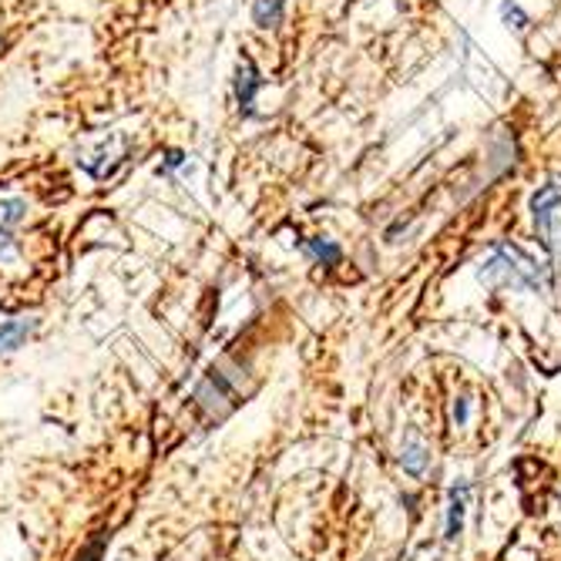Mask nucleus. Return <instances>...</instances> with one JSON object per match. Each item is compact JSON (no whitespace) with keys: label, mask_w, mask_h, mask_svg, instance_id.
<instances>
[{"label":"nucleus","mask_w":561,"mask_h":561,"mask_svg":"<svg viewBox=\"0 0 561 561\" xmlns=\"http://www.w3.org/2000/svg\"><path fill=\"white\" fill-rule=\"evenodd\" d=\"M0 47H4V41H0Z\"/></svg>","instance_id":"4468645a"},{"label":"nucleus","mask_w":561,"mask_h":561,"mask_svg":"<svg viewBox=\"0 0 561 561\" xmlns=\"http://www.w3.org/2000/svg\"><path fill=\"white\" fill-rule=\"evenodd\" d=\"M34 327H37V320H31V317L8 320L4 327H0V353H8V350L21 346V343L34 333Z\"/></svg>","instance_id":"6e6552de"},{"label":"nucleus","mask_w":561,"mask_h":561,"mask_svg":"<svg viewBox=\"0 0 561 561\" xmlns=\"http://www.w3.org/2000/svg\"><path fill=\"white\" fill-rule=\"evenodd\" d=\"M188 162V156H185V151L182 148H169L165 151V156H162V165H159V175H172L175 169H182Z\"/></svg>","instance_id":"f8f14e48"},{"label":"nucleus","mask_w":561,"mask_h":561,"mask_svg":"<svg viewBox=\"0 0 561 561\" xmlns=\"http://www.w3.org/2000/svg\"><path fill=\"white\" fill-rule=\"evenodd\" d=\"M465 504H468V484L454 488L450 491V504H447V528H444V538L454 541L461 535V525H465Z\"/></svg>","instance_id":"0eeeda50"},{"label":"nucleus","mask_w":561,"mask_h":561,"mask_svg":"<svg viewBox=\"0 0 561 561\" xmlns=\"http://www.w3.org/2000/svg\"><path fill=\"white\" fill-rule=\"evenodd\" d=\"M128 151H131V138L128 135H112L108 141H101L91 156H81L78 165L91 175V179H108L118 172V165L128 159Z\"/></svg>","instance_id":"f03ea898"},{"label":"nucleus","mask_w":561,"mask_h":561,"mask_svg":"<svg viewBox=\"0 0 561 561\" xmlns=\"http://www.w3.org/2000/svg\"><path fill=\"white\" fill-rule=\"evenodd\" d=\"M478 276H481V283L497 286V289H541L545 286L541 266L528 256V252H522L518 245H507V242H497L491 249V256L481 263Z\"/></svg>","instance_id":"f257e3e1"},{"label":"nucleus","mask_w":561,"mask_h":561,"mask_svg":"<svg viewBox=\"0 0 561 561\" xmlns=\"http://www.w3.org/2000/svg\"><path fill=\"white\" fill-rule=\"evenodd\" d=\"M400 468H403L407 474L421 478V474L431 468V450H427V444H421L417 437L407 440V444L400 447Z\"/></svg>","instance_id":"39448f33"},{"label":"nucleus","mask_w":561,"mask_h":561,"mask_svg":"<svg viewBox=\"0 0 561 561\" xmlns=\"http://www.w3.org/2000/svg\"><path fill=\"white\" fill-rule=\"evenodd\" d=\"M468 421H471V400H468V397H457V400H454V424H457V427H465Z\"/></svg>","instance_id":"ddd939ff"},{"label":"nucleus","mask_w":561,"mask_h":561,"mask_svg":"<svg viewBox=\"0 0 561 561\" xmlns=\"http://www.w3.org/2000/svg\"><path fill=\"white\" fill-rule=\"evenodd\" d=\"M263 84H266V78H263L260 65L252 61L249 55H242V58L236 61L232 91H236V105H239V112H242L245 118L256 115V94L263 91Z\"/></svg>","instance_id":"7ed1b4c3"},{"label":"nucleus","mask_w":561,"mask_h":561,"mask_svg":"<svg viewBox=\"0 0 561 561\" xmlns=\"http://www.w3.org/2000/svg\"><path fill=\"white\" fill-rule=\"evenodd\" d=\"M501 18H504L507 27H515V31H525V27L531 24L528 14L515 4V0H504V4H501Z\"/></svg>","instance_id":"9b49d317"},{"label":"nucleus","mask_w":561,"mask_h":561,"mask_svg":"<svg viewBox=\"0 0 561 561\" xmlns=\"http://www.w3.org/2000/svg\"><path fill=\"white\" fill-rule=\"evenodd\" d=\"M27 219L24 198H0V232H14Z\"/></svg>","instance_id":"9d476101"},{"label":"nucleus","mask_w":561,"mask_h":561,"mask_svg":"<svg viewBox=\"0 0 561 561\" xmlns=\"http://www.w3.org/2000/svg\"><path fill=\"white\" fill-rule=\"evenodd\" d=\"M561 206V175L551 179L548 185H541L535 195H531V213H535V226L541 232L545 242H551V216L554 209Z\"/></svg>","instance_id":"20e7f679"},{"label":"nucleus","mask_w":561,"mask_h":561,"mask_svg":"<svg viewBox=\"0 0 561 561\" xmlns=\"http://www.w3.org/2000/svg\"><path fill=\"white\" fill-rule=\"evenodd\" d=\"M302 249H306V256L317 260V263H323V266H336V263L343 260V249H340L333 239H323V236H320V239H310Z\"/></svg>","instance_id":"1a4fd4ad"},{"label":"nucleus","mask_w":561,"mask_h":561,"mask_svg":"<svg viewBox=\"0 0 561 561\" xmlns=\"http://www.w3.org/2000/svg\"><path fill=\"white\" fill-rule=\"evenodd\" d=\"M286 4L289 0H252V24L263 27V31L279 27L286 18Z\"/></svg>","instance_id":"423d86ee"}]
</instances>
